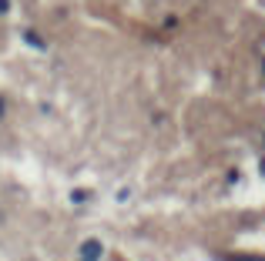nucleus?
Segmentation results:
<instances>
[{
    "label": "nucleus",
    "mask_w": 265,
    "mask_h": 261,
    "mask_svg": "<svg viewBox=\"0 0 265 261\" xmlns=\"http://www.w3.org/2000/svg\"><path fill=\"white\" fill-rule=\"evenodd\" d=\"M101 255H104V248H101V241H94V238L81 244V261H97Z\"/></svg>",
    "instance_id": "1"
},
{
    "label": "nucleus",
    "mask_w": 265,
    "mask_h": 261,
    "mask_svg": "<svg viewBox=\"0 0 265 261\" xmlns=\"http://www.w3.org/2000/svg\"><path fill=\"white\" fill-rule=\"evenodd\" d=\"M228 261H265V258H255V255H235V258H228Z\"/></svg>",
    "instance_id": "2"
},
{
    "label": "nucleus",
    "mask_w": 265,
    "mask_h": 261,
    "mask_svg": "<svg viewBox=\"0 0 265 261\" xmlns=\"http://www.w3.org/2000/svg\"><path fill=\"white\" fill-rule=\"evenodd\" d=\"M7 7H10V3H7V0H0V14H7Z\"/></svg>",
    "instance_id": "3"
}]
</instances>
